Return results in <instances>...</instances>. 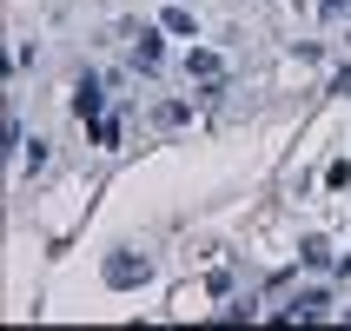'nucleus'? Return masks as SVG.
Instances as JSON below:
<instances>
[{"label":"nucleus","mask_w":351,"mask_h":331,"mask_svg":"<svg viewBox=\"0 0 351 331\" xmlns=\"http://www.w3.org/2000/svg\"><path fill=\"white\" fill-rule=\"evenodd\" d=\"M318 7H325V14H332V20H338V14H345V7H351V0H318Z\"/></svg>","instance_id":"6"},{"label":"nucleus","mask_w":351,"mask_h":331,"mask_svg":"<svg viewBox=\"0 0 351 331\" xmlns=\"http://www.w3.org/2000/svg\"><path fill=\"white\" fill-rule=\"evenodd\" d=\"M318 312H325V292H305V298L292 305V318H318Z\"/></svg>","instance_id":"5"},{"label":"nucleus","mask_w":351,"mask_h":331,"mask_svg":"<svg viewBox=\"0 0 351 331\" xmlns=\"http://www.w3.org/2000/svg\"><path fill=\"white\" fill-rule=\"evenodd\" d=\"M146 272H153V265H146L139 252H113V258H106V285H139Z\"/></svg>","instance_id":"1"},{"label":"nucleus","mask_w":351,"mask_h":331,"mask_svg":"<svg viewBox=\"0 0 351 331\" xmlns=\"http://www.w3.org/2000/svg\"><path fill=\"white\" fill-rule=\"evenodd\" d=\"M133 66H146V73L159 66V34H139V47H133Z\"/></svg>","instance_id":"4"},{"label":"nucleus","mask_w":351,"mask_h":331,"mask_svg":"<svg viewBox=\"0 0 351 331\" xmlns=\"http://www.w3.org/2000/svg\"><path fill=\"white\" fill-rule=\"evenodd\" d=\"M186 73H193V79H206V86H219V73H226V66H219V53H206V47H199V53L186 60Z\"/></svg>","instance_id":"2"},{"label":"nucleus","mask_w":351,"mask_h":331,"mask_svg":"<svg viewBox=\"0 0 351 331\" xmlns=\"http://www.w3.org/2000/svg\"><path fill=\"white\" fill-rule=\"evenodd\" d=\"M73 113H80V119L99 113V86H93V79H80V86H73Z\"/></svg>","instance_id":"3"}]
</instances>
